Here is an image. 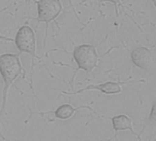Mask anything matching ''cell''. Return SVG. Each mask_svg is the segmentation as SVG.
<instances>
[{"label":"cell","mask_w":156,"mask_h":141,"mask_svg":"<svg viewBox=\"0 0 156 141\" xmlns=\"http://www.w3.org/2000/svg\"><path fill=\"white\" fill-rule=\"evenodd\" d=\"M100 90V92L105 94V95H115L122 92V88L118 83L113 81H107L104 83H101L99 85H88L87 88L82 89L75 94H80L87 90Z\"/></svg>","instance_id":"6"},{"label":"cell","mask_w":156,"mask_h":141,"mask_svg":"<svg viewBox=\"0 0 156 141\" xmlns=\"http://www.w3.org/2000/svg\"><path fill=\"white\" fill-rule=\"evenodd\" d=\"M105 1H107L109 2H111V3H113L114 4H117L119 2V0H105Z\"/></svg>","instance_id":"9"},{"label":"cell","mask_w":156,"mask_h":141,"mask_svg":"<svg viewBox=\"0 0 156 141\" xmlns=\"http://www.w3.org/2000/svg\"><path fill=\"white\" fill-rule=\"evenodd\" d=\"M62 6L60 0H39L37 2L39 22L48 23L60 14Z\"/></svg>","instance_id":"4"},{"label":"cell","mask_w":156,"mask_h":141,"mask_svg":"<svg viewBox=\"0 0 156 141\" xmlns=\"http://www.w3.org/2000/svg\"><path fill=\"white\" fill-rule=\"evenodd\" d=\"M15 43L20 53L30 54L35 53V35L33 30L28 26H23L18 30L15 38Z\"/></svg>","instance_id":"3"},{"label":"cell","mask_w":156,"mask_h":141,"mask_svg":"<svg viewBox=\"0 0 156 141\" xmlns=\"http://www.w3.org/2000/svg\"><path fill=\"white\" fill-rule=\"evenodd\" d=\"M131 58L135 66L146 71H149L153 65L151 52L145 47H138L135 48L131 52Z\"/></svg>","instance_id":"5"},{"label":"cell","mask_w":156,"mask_h":141,"mask_svg":"<svg viewBox=\"0 0 156 141\" xmlns=\"http://www.w3.org/2000/svg\"><path fill=\"white\" fill-rule=\"evenodd\" d=\"M77 109L69 104H63L58 107L55 112V116L60 120H67L71 118Z\"/></svg>","instance_id":"8"},{"label":"cell","mask_w":156,"mask_h":141,"mask_svg":"<svg viewBox=\"0 0 156 141\" xmlns=\"http://www.w3.org/2000/svg\"><path fill=\"white\" fill-rule=\"evenodd\" d=\"M73 54L78 67L85 72H91L98 64V53L95 47L90 44H82L75 47Z\"/></svg>","instance_id":"2"},{"label":"cell","mask_w":156,"mask_h":141,"mask_svg":"<svg viewBox=\"0 0 156 141\" xmlns=\"http://www.w3.org/2000/svg\"><path fill=\"white\" fill-rule=\"evenodd\" d=\"M112 125L113 129L115 132L119 131H125V130H131V131L136 134L132 129V121L129 116L125 114H119L118 116L113 117Z\"/></svg>","instance_id":"7"},{"label":"cell","mask_w":156,"mask_h":141,"mask_svg":"<svg viewBox=\"0 0 156 141\" xmlns=\"http://www.w3.org/2000/svg\"><path fill=\"white\" fill-rule=\"evenodd\" d=\"M22 70L19 57L15 54H4L0 56V74L4 80L2 107L0 111V117L6 108L8 92L10 86L21 74Z\"/></svg>","instance_id":"1"},{"label":"cell","mask_w":156,"mask_h":141,"mask_svg":"<svg viewBox=\"0 0 156 141\" xmlns=\"http://www.w3.org/2000/svg\"><path fill=\"white\" fill-rule=\"evenodd\" d=\"M151 1L154 2V3H155V0H151Z\"/></svg>","instance_id":"10"}]
</instances>
